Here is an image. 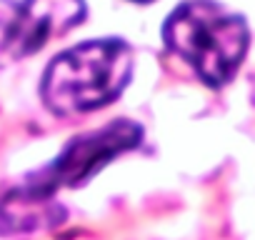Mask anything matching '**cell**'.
I'll return each instance as SVG.
<instances>
[{"label": "cell", "mask_w": 255, "mask_h": 240, "mask_svg": "<svg viewBox=\"0 0 255 240\" xmlns=\"http://www.w3.org/2000/svg\"><path fill=\"white\" fill-rule=\"evenodd\" d=\"M133 75V50L125 40H85L55 55L43 75L40 95L48 110L78 115L113 103Z\"/></svg>", "instance_id": "6da1fadb"}, {"label": "cell", "mask_w": 255, "mask_h": 240, "mask_svg": "<svg viewBox=\"0 0 255 240\" xmlns=\"http://www.w3.org/2000/svg\"><path fill=\"white\" fill-rule=\"evenodd\" d=\"M143 128L130 123V120H115V123L78 135L68 143V148L40 173L30 175L23 188L38 198L53 200L55 190L60 188H78L88 183L105 163H110L115 155L128 153L140 145Z\"/></svg>", "instance_id": "3957f363"}, {"label": "cell", "mask_w": 255, "mask_h": 240, "mask_svg": "<svg viewBox=\"0 0 255 240\" xmlns=\"http://www.w3.org/2000/svg\"><path fill=\"white\" fill-rule=\"evenodd\" d=\"M135 3H150V0H135Z\"/></svg>", "instance_id": "8992f818"}, {"label": "cell", "mask_w": 255, "mask_h": 240, "mask_svg": "<svg viewBox=\"0 0 255 240\" xmlns=\"http://www.w3.org/2000/svg\"><path fill=\"white\" fill-rule=\"evenodd\" d=\"M83 18V0H23L3 28V50L10 58H28L80 25Z\"/></svg>", "instance_id": "277c9868"}, {"label": "cell", "mask_w": 255, "mask_h": 240, "mask_svg": "<svg viewBox=\"0 0 255 240\" xmlns=\"http://www.w3.org/2000/svg\"><path fill=\"white\" fill-rule=\"evenodd\" d=\"M163 40L205 85L220 88L238 73L250 33L243 15L228 13L213 0H188L168 15Z\"/></svg>", "instance_id": "7a4b0ae2"}, {"label": "cell", "mask_w": 255, "mask_h": 240, "mask_svg": "<svg viewBox=\"0 0 255 240\" xmlns=\"http://www.w3.org/2000/svg\"><path fill=\"white\" fill-rule=\"evenodd\" d=\"M63 218V210L45 198L28 193L23 185L0 200V225L5 233H28L38 228L55 225Z\"/></svg>", "instance_id": "5b68a950"}]
</instances>
